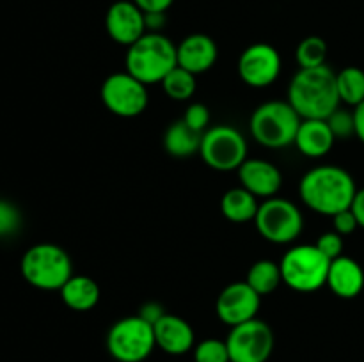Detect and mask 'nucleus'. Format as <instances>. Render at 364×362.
Here are the masks:
<instances>
[{
	"label": "nucleus",
	"mask_w": 364,
	"mask_h": 362,
	"mask_svg": "<svg viewBox=\"0 0 364 362\" xmlns=\"http://www.w3.org/2000/svg\"><path fill=\"white\" fill-rule=\"evenodd\" d=\"M258 233L270 243L284 245L297 240L304 227V219L297 206L283 197H270L259 204L255 216Z\"/></svg>",
	"instance_id": "1a4fd4ad"
},
{
	"label": "nucleus",
	"mask_w": 364,
	"mask_h": 362,
	"mask_svg": "<svg viewBox=\"0 0 364 362\" xmlns=\"http://www.w3.org/2000/svg\"><path fill=\"white\" fill-rule=\"evenodd\" d=\"M350 209H352V213L355 215V219H358L359 227H363L364 229V188L355 192V197H354V201H352Z\"/></svg>",
	"instance_id": "c9c22d12"
},
{
	"label": "nucleus",
	"mask_w": 364,
	"mask_h": 362,
	"mask_svg": "<svg viewBox=\"0 0 364 362\" xmlns=\"http://www.w3.org/2000/svg\"><path fill=\"white\" fill-rule=\"evenodd\" d=\"M144 13H166L174 0H134Z\"/></svg>",
	"instance_id": "72a5a7b5"
},
{
	"label": "nucleus",
	"mask_w": 364,
	"mask_h": 362,
	"mask_svg": "<svg viewBox=\"0 0 364 362\" xmlns=\"http://www.w3.org/2000/svg\"><path fill=\"white\" fill-rule=\"evenodd\" d=\"M327 286L336 297L350 300L355 298L364 287V270L355 259L340 256L333 259L327 273Z\"/></svg>",
	"instance_id": "a211bd4d"
},
{
	"label": "nucleus",
	"mask_w": 364,
	"mask_h": 362,
	"mask_svg": "<svg viewBox=\"0 0 364 362\" xmlns=\"http://www.w3.org/2000/svg\"><path fill=\"white\" fill-rule=\"evenodd\" d=\"M245 283L252 287L258 295H270L272 291L277 290L281 283H283V275H281V266L277 263L269 261V259H259L255 265L249 268Z\"/></svg>",
	"instance_id": "5701e85b"
},
{
	"label": "nucleus",
	"mask_w": 364,
	"mask_h": 362,
	"mask_svg": "<svg viewBox=\"0 0 364 362\" xmlns=\"http://www.w3.org/2000/svg\"><path fill=\"white\" fill-rule=\"evenodd\" d=\"M302 117L288 102H265L252 112L251 135L258 144L270 149L287 148L294 144Z\"/></svg>",
	"instance_id": "39448f33"
},
{
	"label": "nucleus",
	"mask_w": 364,
	"mask_h": 362,
	"mask_svg": "<svg viewBox=\"0 0 364 362\" xmlns=\"http://www.w3.org/2000/svg\"><path fill=\"white\" fill-rule=\"evenodd\" d=\"M156 346L169 355H183L194 350L196 336L191 323L176 314H164L153 325Z\"/></svg>",
	"instance_id": "dca6fc26"
},
{
	"label": "nucleus",
	"mask_w": 364,
	"mask_h": 362,
	"mask_svg": "<svg viewBox=\"0 0 364 362\" xmlns=\"http://www.w3.org/2000/svg\"><path fill=\"white\" fill-rule=\"evenodd\" d=\"M262 305V295L256 293L245 280L231 283L217 297L215 311L220 322L228 327L255 319Z\"/></svg>",
	"instance_id": "ddd939ff"
},
{
	"label": "nucleus",
	"mask_w": 364,
	"mask_h": 362,
	"mask_svg": "<svg viewBox=\"0 0 364 362\" xmlns=\"http://www.w3.org/2000/svg\"><path fill=\"white\" fill-rule=\"evenodd\" d=\"M281 275L288 287L311 293L327 284L331 259L316 245H295L281 258Z\"/></svg>",
	"instance_id": "423d86ee"
},
{
	"label": "nucleus",
	"mask_w": 364,
	"mask_h": 362,
	"mask_svg": "<svg viewBox=\"0 0 364 362\" xmlns=\"http://www.w3.org/2000/svg\"><path fill=\"white\" fill-rule=\"evenodd\" d=\"M100 94L109 112L127 119L141 116L148 106V89L128 71L107 77Z\"/></svg>",
	"instance_id": "9b49d317"
},
{
	"label": "nucleus",
	"mask_w": 364,
	"mask_h": 362,
	"mask_svg": "<svg viewBox=\"0 0 364 362\" xmlns=\"http://www.w3.org/2000/svg\"><path fill=\"white\" fill-rule=\"evenodd\" d=\"M194 362H231L226 341L215 337L199 341L194 346Z\"/></svg>",
	"instance_id": "bb28decb"
},
{
	"label": "nucleus",
	"mask_w": 364,
	"mask_h": 362,
	"mask_svg": "<svg viewBox=\"0 0 364 362\" xmlns=\"http://www.w3.org/2000/svg\"><path fill=\"white\" fill-rule=\"evenodd\" d=\"M199 155L210 169L219 172L238 170L247 160V142L237 128L217 124L203 133Z\"/></svg>",
	"instance_id": "6e6552de"
},
{
	"label": "nucleus",
	"mask_w": 364,
	"mask_h": 362,
	"mask_svg": "<svg viewBox=\"0 0 364 362\" xmlns=\"http://www.w3.org/2000/svg\"><path fill=\"white\" fill-rule=\"evenodd\" d=\"M354 123H355V137L364 144V102L354 106Z\"/></svg>",
	"instance_id": "e433bc0d"
},
{
	"label": "nucleus",
	"mask_w": 364,
	"mask_h": 362,
	"mask_svg": "<svg viewBox=\"0 0 364 362\" xmlns=\"http://www.w3.org/2000/svg\"><path fill=\"white\" fill-rule=\"evenodd\" d=\"M155 346V329L139 314L119 319L107 334V350L117 362H144Z\"/></svg>",
	"instance_id": "0eeeda50"
},
{
	"label": "nucleus",
	"mask_w": 364,
	"mask_h": 362,
	"mask_svg": "<svg viewBox=\"0 0 364 362\" xmlns=\"http://www.w3.org/2000/svg\"><path fill=\"white\" fill-rule=\"evenodd\" d=\"M203 133L192 130L183 119L174 121L164 133V149L174 158H188L199 153Z\"/></svg>",
	"instance_id": "412c9836"
},
{
	"label": "nucleus",
	"mask_w": 364,
	"mask_h": 362,
	"mask_svg": "<svg viewBox=\"0 0 364 362\" xmlns=\"http://www.w3.org/2000/svg\"><path fill=\"white\" fill-rule=\"evenodd\" d=\"M281 73V55L269 43H255L242 52L238 75L249 87L263 89L272 85Z\"/></svg>",
	"instance_id": "f8f14e48"
},
{
	"label": "nucleus",
	"mask_w": 364,
	"mask_h": 362,
	"mask_svg": "<svg viewBox=\"0 0 364 362\" xmlns=\"http://www.w3.org/2000/svg\"><path fill=\"white\" fill-rule=\"evenodd\" d=\"M107 34L117 45L130 46L146 34L144 11L134 0H117L105 14Z\"/></svg>",
	"instance_id": "4468645a"
},
{
	"label": "nucleus",
	"mask_w": 364,
	"mask_h": 362,
	"mask_svg": "<svg viewBox=\"0 0 364 362\" xmlns=\"http://www.w3.org/2000/svg\"><path fill=\"white\" fill-rule=\"evenodd\" d=\"M334 141L327 119H302L294 144L308 158H322L333 149Z\"/></svg>",
	"instance_id": "6ab92c4d"
},
{
	"label": "nucleus",
	"mask_w": 364,
	"mask_h": 362,
	"mask_svg": "<svg viewBox=\"0 0 364 362\" xmlns=\"http://www.w3.org/2000/svg\"><path fill=\"white\" fill-rule=\"evenodd\" d=\"M258 197L244 187H237L228 190L220 199V212L228 220L235 224H244L255 220L258 213Z\"/></svg>",
	"instance_id": "4be33fe9"
},
{
	"label": "nucleus",
	"mask_w": 364,
	"mask_h": 362,
	"mask_svg": "<svg viewBox=\"0 0 364 362\" xmlns=\"http://www.w3.org/2000/svg\"><path fill=\"white\" fill-rule=\"evenodd\" d=\"M238 177H240V183L245 190L262 199L276 197L277 192L281 190V185H283L281 170L272 162H267L262 158L245 160L238 167Z\"/></svg>",
	"instance_id": "2eb2a0df"
},
{
	"label": "nucleus",
	"mask_w": 364,
	"mask_h": 362,
	"mask_svg": "<svg viewBox=\"0 0 364 362\" xmlns=\"http://www.w3.org/2000/svg\"><path fill=\"white\" fill-rule=\"evenodd\" d=\"M331 130H333L336 138H350L355 135V123H354V112H348L345 109H338L327 117Z\"/></svg>",
	"instance_id": "c85d7f7f"
},
{
	"label": "nucleus",
	"mask_w": 364,
	"mask_h": 362,
	"mask_svg": "<svg viewBox=\"0 0 364 362\" xmlns=\"http://www.w3.org/2000/svg\"><path fill=\"white\" fill-rule=\"evenodd\" d=\"M219 50L215 41L206 34H191L176 46L178 66L194 75L206 73L215 64Z\"/></svg>",
	"instance_id": "f3484780"
},
{
	"label": "nucleus",
	"mask_w": 364,
	"mask_h": 362,
	"mask_svg": "<svg viewBox=\"0 0 364 362\" xmlns=\"http://www.w3.org/2000/svg\"><path fill=\"white\" fill-rule=\"evenodd\" d=\"M21 212L7 199H0V238H9L20 231Z\"/></svg>",
	"instance_id": "cd10ccee"
},
{
	"label": "nucleus",
	"mask_w": 364,
	"mask_h": 362,
	"mask_svg": "<svg viewBox=\"0 0 364 362\" xmlns=\"http://www.w3.org/2000/svg\"><path fill=\"white\" fill-rule=\"evenodd\" d=\"M315 245L318 247V251L322 252L323 256H327V258L331 259V261L340 258V256H343V236H341L340 233H336V231H329V233L320 234V238L316 240Z\"/></svg>",
	"instance_id": "7c9ffc66"
},
{
	"label": "nucleus",
	"mask_w": 364,
	"mask_h": 362,
	"mask_svg": "<svg viewBox=\"0 0 364 362\" xmlns=\"http://www.w3.org/2000/svg\"><path fill=\"white\" fill-rule=\"evenodd\" d=\"M20 272L31 286L43 291L60 290L73 275L70 254L55 243H36L25 251Z\"/></svg>",
	"instance_id": "20e7f679"
},
{
	"label": "nucleus",
	"mask_w": 364,
	"mask_h": 362,
	"mask_svg": "<svg viewBox=\"0 0 364 362\" xmlns=\"http://www.w3.org/2000/svg\"><path fill=\"white\" fill-rule=\"evenodd\" d=\"M146 31L148 32H160L166 25L167 18L166 13H144Z\"/></svg>",
	"instance_id": "f704fd0d"
},
{
	"label": "nucleus",
	"mask_w": 364,
	"mask_h": 362,
	"mask_svg": "<svg viewBox=\"0 0 364 362\" xmlns=\"http://www.w3.org/2000/svg\"><path fill=\"white\" fill-rule=\"evenodd\" d=\"M354 177L338 165H320L308 170L299 185L302 202L320 215L334 216L352 206L355 197Z\"/></svg>",
	"instance_id": "f257e3e1"
},
{
	"label": "nucleus",
	"mask_w": 364,
	"mask_h": 362,
	"mask_svg": "<svg viewBox=\"0 0 364 362\" xmlns=\"http://www.w3.org/2000/svg\"><path fill=\"white\" fill-rule=\"evenodd\" d=\"M164 314H166V311H164V307L159 302H146V304H142L141 309H139V316H141L142 319H146L148 323H151V325H155Z\"/></svg>",
	"instance_id": "473e14b6"
},
{
	"label": "nucleus",
	"mask_w": 364,
	"mask_h": 362,
	"mask_svg": "<svg viewBox=\"0 0 364 362\" xmlns=\"http://www.w3.org/2000/svg\"><path fill=\"white\" fill-rule=\"evenodd\" d=\"M231 362H267L274 351V332L263 319L231 327L226 337Z\"/></svg>",
	"instance_id": "9d476101"
},
{
	"label": "nucleus",
	"mask_w": 364,
	"mask_h": 362,
	"mask_svg": "<svg viewBox=\"0 0 364 362\" xmlns=\"http://www.w3.org/2000/svg\"><path fill=\"white\" fill-rule=\"evenodd\" d=\"M336 85L340 99L347 105L358 106L364 102V71L361 67H343L336 73Z\"/></svg>",
	"instance_id": "b1692460"
},
{
	"label": "nucleus",
	"mask_w": 364,
	"mask_h": 362,
	"mask_svg": "<svg viewBox=\"0 0 364 362\" xmlns=\"http://www.w3.org/2000/svg\"><path fill=\"white\" fill-rule=\"evenodd\" d=\"M164 92L169 96L171 99H176V102H187L194 96L198 84H196V75L191 71L183 70V67L176 66L162 82Z\"/></svg>",
	"instance_id": "393cba45"
},
{
	"label": "nucleus",
	"mask_w": 364,
	"mask_h": 362,
	"mask_svg": "<svg viewBox=\"0 0 364 362\" xmlns=\"http://www.w3.org/2000/svg\"><path fill=\"white\" fill-rule=\"evenodd\" d=\"M127 71L144 85L160 84L178 66L176 45L160 32H146L128 46Z\"/></svg>",
	"instance_id": "7ed1b4c3"
},
{
	"label": "nucleus",
	"mask_w": 364,
	"mask_h": 362,
	"mask_svg": "<svg viewBox=\"0 0 364 362\" xmlns=\"http://www.w3.org/2000/svg\"><path fill=\"white\" fill-rule=\"evenodd\" d=\"M288 103L302 119H327L341 103L336 73L327 64L299 70L288 85Z\"/></svg>",
	"instance_id": "f03ea898"
},
{
	"label": "nucleus",
	"mask_w": 364,
	"mask_h": 362,
	"mask_svg": "<svg viewBox=\"0 0 364 362\" xmlns=\"http://www.w3.org/2000/svg\"><path fill=\"white\" fill-rule=\"evenodd\" d=\"M59 291L64 305L71 311H91L100 302L98 283L87 275H71V279Z\"/></svg>",
	"instance_id": "aec40b11"
},
{
	"label": "nucleus",
	"mask_w": 364,
	"mask_h": 362,
	"mask_svg": "<svg viewBox=\"0 0 364 362\" xmlns=\"http://www.w3.org/2000/svg\"><path fill=\"white\" fill-rule=\"evenodd\" d=\"M333 224H334V231H336V233H340L341 236L352 234L359 227L358 219H355V215L352 213L350 208L345 209V212L336 213V215L333 216Z\"/></svg>",
	"instance_id": "2f4dec72"
},
{
	"label": "nucleus",
	"mask_w": 364,
	"mask_h": 362,
	"mask_svg": "<svg viewBox=\"0 0 364 362\" xmlns=\"http://www.w3.org/2000/svg\"><path fill=\"white\" fill-rule=\"evenodd\" d=\"M183 121L192 128V130L205 133L210 124V109L205 103H192L185 110Z\"/></svg>",
	"instance_id": "c756f323"
},
{
	"label": "nucleus",
	"mask_w": 364,
	"mask_h": 362,
	"mask_svg": "<svg viewBox=\"0 0 364 362\" xmlns=\"http://www.w3.org/2000/svg\"><path fill=\"white\" fill-rule=\"evenodd\" d=\"M327 43L320 35H308L299 43L295 50V60L301 66V70L323 66L327 60Z\"/></svg>",
	"instance_id": "a878e982"
}]
</instances>
